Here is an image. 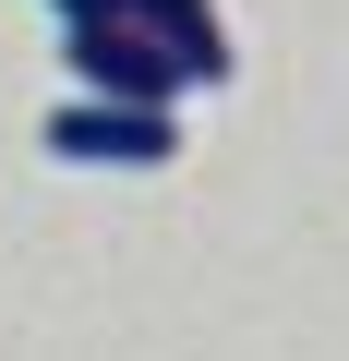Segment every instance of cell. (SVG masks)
Masks as SVG:
<instances>
[{"label": "cell", "mask_w": 349, "mask_h": 361, "mask_svg": "<svg viewBox=\"0 0 349 361\" xmlns=\"http://www.w3.org/2000/svg\"><path fill=\"white\" fill-rule=\"evenodd\" d=\"M61 61H73V97H133V109H181V97H193L181 61H169L133 13H109V0L61 25Z\"/></svg>", "instance_id": "obj_1"}, {"label": "cell", "mask_w": 349, "mask_h": 361, "mask_svg": "<svg viewBox=\"0 0 349 361\" xmlns=\"http://www.w3.org/2000/svg\"><path fill=\"white\" fill-rule=\"evenodd\" d=\"M49 157H73V169H169V157H181V109L61 97V109H49Z\"/></svg>", "instance_id": "obj_2"}, {"label": "cell", "mask_w": 349, "mask_h": 361, "mask_svg": "<svg viewBox=\"0 0 349 361\" xmlns=\"http://www.w3.org/2000/svg\"><path fill=\"white\" fill-rule=\"evenodd\" d=\"M109 13H133L169 61H181V85H229V13L217 0H109Z\"/></svg>", "instance_id": "obj_3"}, {"label": "cell", "mask_w": 349, "mask_h": 361, "mask_svg": "<svg viewBox=\"0 0 349 361\" xmlns=\"http://www.w3.org/2000/svg\"><path fill=\"white\" fill-rule=\"evenodd\" d=\"M49 13H61V25H73V13H97V0H49Z\"/></svg>", "instance_id": "obj_4"}]
</instances>
